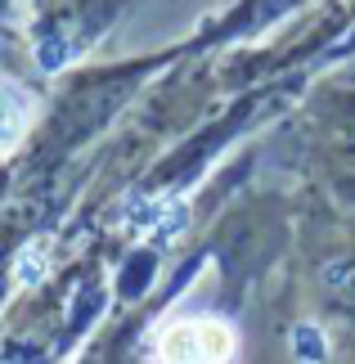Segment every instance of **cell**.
I'll return each mask as SVG.
<instances>
[{"mask_svg": "<svg viewBox=\"0 0 355 364\" xmlns=\"http://www.w3.org/2000/svg\"><path fill=\"white\" fill-rule=\"evenodd\" d=\"M234 328L216 315H189L158 333L153 360L158 364H230L234 360Z\"/></svg>", "mask_w": 355, "mask_h": 364, "instance_id": "obj_1", "label": "cell"}, {"mask_svg": "<svg viewBox=\"0 0 355 364\" xmlns=\"http://www.w3.org/2000/svg\"><path fill=\"white\" fill-rule=\"evenodd\" d=\"M36 117V100L14 81H0V158L23 144L27 126Z\"/></svg>", "mask_w": 355, "mask_h": 364, "instance_id": "obj_2", "label": "cell"}]
</instances>
